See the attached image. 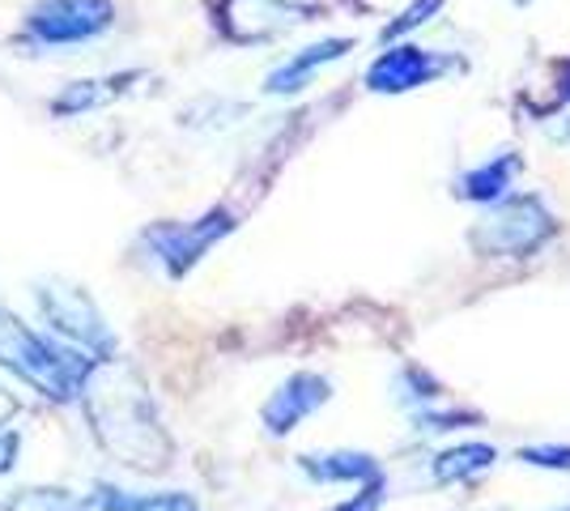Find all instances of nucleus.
I'll return each mask as SVG.
<instances>
[{
	"label": "nucleus",
	"instance_id": "ddd939ff",
	"mask_svg": "<svg viewBox=\"0 0 570 511\" xmlns=\"http://www.w3.org/2000/svg\"><path fill=\"white\" fill-rule=\"evenodd\" d=\"M499 461V448L494 443H455L448 452H439L430 461V473L439 487H460V482H473L481 473H490Z\"/></svg>",
	"mask_w": 570,
	"mask_h": 511
},
{
	"label": "nucleus",
	"instance_id": "9b49d317",
	"mask_svg": "<svg viewBox=\"0 0 570 511\" xmlns=\"http://www.w3.org/2000/svg\"><path fill=\"white\" fill-rule=\"evenodd\" d=\"M95 511H200V503L184 490H158V494H137V490L98 482L95 494H86Z\"/></svg>",
	"mask_w": 570,
	"mask_h": 511
},
{
	"label": "nucleus",
	"instance_id": "6ab92c4d",
	"mask_svg": "<svg viewBox=\"0 0 570 511\" xmlns=\"http://www.w3.org/2000/svg\"><path fill=\"white\" fill-rule=\"evenodd\" d=\"M383 494H387V478H375V482H366V487L357 490L354 499L336 503L333 511H380L383 508Z\"/></svg>",
	"mask_w": 570,
	"mask_h": 511
},
{
	"label": "nucleus",
	"instance_id": "412c9836",
	"mask_svg": "<svg viewBox=\"0 0 570 511\" xmlns=\"http://www.w3.org/2000/svg\"><path fill=\"white\" fill-rule=\"evenodd\" d=\"M558 102H570V65H567V73H562V90H558Z\"/></svg>",
	"mask_w": 570,
	"mask_h": 511
},
{
	"label": "nucleus",
	"instance_id": "a211bd4d",
	"mask_svg": "<svg viewBox=\"0 0 570 511\" xmlns=\"http://www.w3.org/2000/svg\"><path fill=\"white\" fill-rule=\"evenodd\" d=\"M439 9H443V0H413L401 18H396V22H387V30H383V43H387V39H401V35L417 30V26H426Z\"/></svg>",
	"mask_w": 570,
	"mask_h": 511
},
{
	"label": "nucleus",
	"instance_id": "aec40b11",
	"mask_svg": "<svg viewBox=\"0 0 570 511\" xmlns=\"http://www.w3.org/2000/svg\"><path fill=\"white\" fill-rule=\"evenodd\" d=\"M18 456H22V431L0 426V478L18 469Z\"/></svg>",
	"mask_w": 570,
	"mask_h": 511
},
{
	"label": "nucleus",
	"instance_id": "f03ea898",
	"mask_svg": "<svg viewBox=\"0 0 570 511\" xmlns=\"http://www.w3.org/2000/svg\"><path fill=\"white\" fill-rule=\"evenodd\" d=\"M90 363H95V358L81 354V350H72L69 341L60 345V341L35 333V328L22 324L18 316L0 312V366H4L9 375H18L26 389L43 392L48 401H60V405H65V401H77Z\"/></svg>",
	"mask_w": 570,
	"mask_h": 511
},
{
	"label": "nucleus",
	"instance_id": "5701e85b",
	"mask_svg": "<svg viewBox=\"0 0 570 511\" xmlns=\"http://www.w3.org/2000/svg\"><path fill=\"white\" fill-rule=\"evenodd\" d=\"M562 511H570V508H562Z\"/></svg>",
	"mask_w": 570,
	"mask_h": 511
},
{
	"label": "nucleus",
	"instance_id": "2eb2a0df",
	"mask_svg": "<svg viewBox=\"0 0 570 511\" xmlns=\"http://www.w3.org/2000/svg\"><path fill=\"white\" fill-rule=\"evenodd\" d=\"M0 511H90V503L65 487H26L0 499Z\"/></svg>",
	"mask_w": 570,
	"mask_h": 511
},
{
	"label": "nucleus",
	"instance_id": "9d476101",
	"mask_svg": "<svg viewBox=\"0 0 570 511\" xmlns=\"http://www.w3.org/2000/svg\"><path fill=\"white\" fill-rule=\"evenodd\" d=\"M354 48L350 39H324V43H311V48L294 51L285 65H277L273 73L264 77V95H298L303 86H311V77L320 69L336 65L345 51Z\"/></svg>",
	"mask_w": 570,
	"mask_h": 511
},
{
	"label": "nucleus",
	"instance_id": "1a4fd4ad",
	"mask_svg": "<svg viewBox=\"0 0 570 511\" xmlns=\"http://www.w3.org/2000/svg\"><path fill=\"white\" fill-rule=\"evenodd\" d=\"M298 473L311 478L315 487H336V482H350V487H366L383 478V464L371 452H354V448H341V452H307L298 456Z\"/></svg>",
	"mask_w": 570,
	"mask_h": 511
},
{
	"label": "nucleus",
	"instance_id": "20e7f679",
	"mask_svg": "<svg viewBox=\"0 0 570 511\" xmlns=\"http://www.w3.org/2000/svg\"><path fill=\"white\" fill-rule=\"evenodd\" d=\"M35 294V307L60 341H69L72 350L90 354V358H107L116 354V333L107 316L98 312V303L81 291L77 282H65V277H43L30 286Z\"/></svg>",
	"mask_w": 570,
	"mask_h": 511
},
{
	"label": "nucleus",
	"instance_id": "7ed1b4c3",
	"mask_svg": "<svg viewBox=\"0 0 570 511\" xmlns=\"http://www.w3.org/2000/svg\"><path fill=\"white\" fill-rule=\"evenodd\" d=\"M558 235V218L537 193L502 196L490 205V214L469 230V244L481 256H507V261H523L537 256L541 247Z\"/></svg>",
	"mask_w": 570,
	"mask_h": 511
},
{
	"label": "nucleus",
	"instance_id": "f3484780",
	"mask_svg": "<svg viewBox=\"0 0 570 511\" xmlns=\"http://www.w3.org/2000/svg\"><path fill=\"white\" fill-rule=\"evenodd\" d=\"M515 461L532 464V469H558V473H570V448L567 443H537V448H520Z\"/></svg>",
	"mask_w": 570,
	"mask_h": 511
},
{
	"label": "nucleus",
	"instance_id": "39448f33",
	"mask_svg": "<svg viewBox=\"0 0 570 511\" xmlns=\"http://www.w3.org/2000/svg\"><path fill=\"white\" fill-rule=\"evenodd\" d=\"M235 226H238L235 214L217 205V209H209L205 218L196 222H154V226H145L141 247L167 277H188L191 268L205 261V252L214 244H222Z\"/></svg>",
	"mask_w": 570,
	"mask_h": 511
},
{
	"label": "nucleus",
	"instance_id": "4468645a",
	"mask_svg": "<svg viewBox=\"0 0 570 511\" xmlns=\"http://www.w3.org/2000/svg\"><path fill=\"white\" fill-rule=\"evenodd\" d=\"M119 81H124V77H107V81H69L60 95L51 98V111H56V116H86V111H98L102 102H111L116 95H124Z\"/></svg>",
	"mask_w": 570,
	"mask_h": 511
},
{
	"label": "nucleus",
	"instance_id": "f8f14e48",
	"mask_svg": "<svg viewBox=\"0 0 570 511\" xmlns=\"http://www.w3.org/2000/svg\"><path fill=\"white\" fill-rule=\"evenodd\" d=\"M515 175H520V154H499V158H490L481 167L464 170L455 179V196L460 200H476V205H494V200L511 193Z\"/></svg>",
	"mask_w": 570,
	"mask_h": 511
},
{
	"label": "nucleus",
	"instance_id": "f257e3e1",
	"mask_svg": "<svg viewBox=\"0 0 570 511\" xmlns=\"http://www.w3.org/2000/svg\"><path fill=\"white\" fill-rule=\"evenodd\" d=\"M77 401L86 410L95 443L116 464L137 469V473H163L170 464L175 443H170L163 414L154 405V392L132 358H119V354L95 358L81 380Z\"/></svg>",
	"mask_w": 570,
	"mask_h": 511
},
{
	"label": "nucleus",
	"instance_id": "6e6552de",
	"mask_svg": "<svg viewBox=\"0 0 570 511\" xmlns=\"http://www.w3.org/2000/svg\"><path fill=\"white\" fill-rule=\"evenodd\" d=\"M333 401V384L324 380V375H315V371H294L285 384L273 389V396L261 405V422L264 431L273 439H285L303 417H311L320 405H328Z\"/></svg>",
	"mask_w": 570,
	"mask_h": 511
},
{
	"label": "nucleus",
	"instance_id": "dca6fc26",
	"mask_svg": "<svg viewBox=\"0 0 570 511\" xmlns=\"http://www.w3.org/2000/svg\"><path fill=\"white\" fill-rule=\"evenodd\" d=\"M439 396H443V389H439V380H434L430 371L404 366L401 380H396V401H401V405H409V410H430Z\"/></svg>",
	"mask_w": 570,
	"mask_h": 511
},
{
	"label": "nucleus",
	"instance_id": "0eeeda50",
	"mask_svg": "<svg viewBox=\"0 0 570 511\" xmlns=\"http://www.w3.org/2000/svg\"><path fill=\"white\" fill-rule=\"evenodd\" d=\"M455 60H448L443 51L430 48H413V43H401V48H387L383 56H375V65L366 69V86L375 95H409L417 86H430L443 73H452Z\"/></svg>",
	"mask_w": 570,
	"mask_h": 511
},
{
	"label": "nucleus",
	"instance_id": "4be33fe9",
	"mask_svg": "<svg viewBox=\"0 0 570 511\" xmlns=\"http://www.w3.org/2000/svg\"><path fill=\"white\" fill-rule=\"evenodd\" d=\"M520 4H528V0H520Z\"/></svg>",
	"mask_w": 570,
	"mask_h": 511
},
{
	"label": "nucleus",
	"instance_id": "423d86ee",
	"mask_svg": "<svg viewBox=\"0 0 570 511\" xmlns=\"http://www.w3.org/2000/svg\"><path fill=\"white\" fill-rule=\"evenodd\" d=\"M116 22L111 0H39L26 13V35L43 48H81Z\"/></svg>",
	"mask_w": 570,
	"mask_h": 511
}]
</instances>
